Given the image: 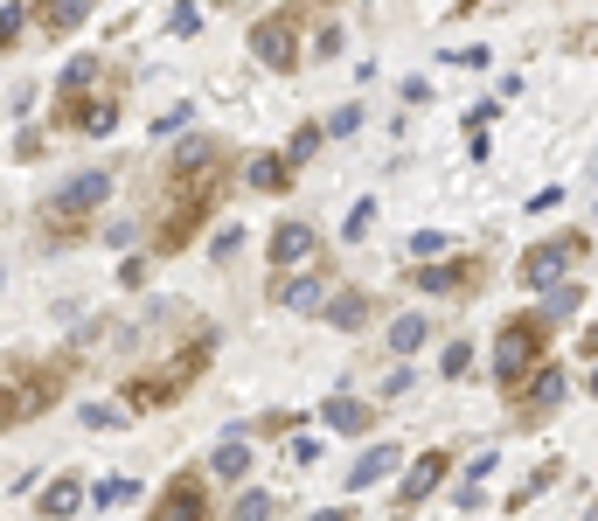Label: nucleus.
<instances>
[{
    "mask_svg": "<svg viewBox=\"0 0 598 521\" xmlns=\"http://www.w3.org/2000/svg\"><path fill=\"white\" fill-rule=\"evenodd\" d=\"M446 473H452V452H446V445H432V452H418V466L404 473V494H397V501H404V508H418V501H432Z\"/></svg>",
    "mask_w": 598,
    "mask_h": 521,
    "instance_id": "nucleus-8",
    "label": "nucleus"
},
{
    "mask_svg": "<svg viewBox=\"0 0 598 521\" xmlns=\"http://www.w3.org/2000/svg\"><path fill=\"white\" fill-rule=\"evenodd\" d=\"M320 313H327V327H341V334H355V327L369 320V299H362V292H334V299H327Z\"/></svg>",
    "mask_w": 598,
    "mask_h": 521,
    "instance_id": "nucleus-17",
    "label": "nucleus"
},
{
    "mask_svg": "<svg viewBox=\"0 0 598 521\" xmlns=\"http://www.w3.org/2000/svg\"><path fill=\"white\" fill-rule=\"evenodd\" d=\"M320 139H327V126H299L293 139H286V160H293V167H299V160H313V153H320Z\"/></svg>",
    "mask_w": 598,
    "mask_h": 521,
    "instance_id": "nucleus-23",
    "label": "nucleus"
},
{
    "mask_svg": "<svg viewBox=\"0 0 598 521\" xmlns=\"http://www.w3.org/2000/svg\"><path fill=\"white\" fill-rule=\"evenodd\" d=\"M28 14H35L28 0H14V7H0V49H14V42H21V28H28Z\"/></svg>",
    "mask_w": 598,
    "mask_h": 521,
    "instance_id": "nucleus-22",
    "label": "nucleus"
},
{
    "mask_svg": "<svg viewBox=\"0 0 598 521\" xmlns=\"http://www.w3.org/2000/svg\"><path fill=\"white\" fill-rule=\"evenodd\" d=\"M411 285H418V292H432V299H439V292H466V299H473V292L487 285V258H446V264H418V271H411Z\"/></svg>",
    "mask_w": 598,
    "mask_h": 521,
    "instance_id": "nucleus-5",
    "label": "nucleus"
},
{
    "mask_svg": "<svg viewBox=\"0 0 598 521\" xmlns=\"http://www.w3.org/2000/svg\"><path fill=\"white\" fill-rule=\"evenodd\" d=\"M313 251H320L313 223H279V230H272V264H279V271H293V264H313Z\"/></svg>",
    "mask_w": 598,
    "mask_h": 521,
    "instance_id": "nucleus-9",
    "label": "nucleus"
},
{
    "mask_svg": "<svg viewBox=\"0 0 598 521\" xmlns=\"http://www.w3.org/2000/svg\"><path fill=\"white\" fill-rule=\"evenodd\" d=\"M459 7H480V0H459Z\"/></svg>",
    "mask_w": 598,
    "mask_h": 521,
    "instance_id": "nucleus-31",
    "label": "nucleus"
},
{
    "mask_svg": "<svg viewBox=\"0 0 598 521\" xmlns=\"http://www.w3.org/2000/svg\"><path fill=\"white\" fill-rule=\"evenodd\" d=\"M592 396H598V369H592Z\"/></svg>",
    "mask_w": 598,
    "mask_h": 521,
    "instance_id": "nucleus-30",
    "label": "nucleus"
},
{
    "mask_svg": "<svg viewBox=\"0 0 598 521\" xmlns=\"http://www.w3.org/2000/svg\"><path fill=\"white\" fill-rule=\"evenodd\" d=\"M209 466H216V480H244V473H251V438H244V431H230V438L216 445V459H209Z\"/></svg>",
    "mask_w": 598,
    "mask_h": 521,
    "instance_id": "nucleus-15",
    "label": "nucleus"
},
{
    "mask_svg": "<svg viewBox=\"0 0 598 521\" xmlns=\"http://www.w3.org/2000/svg\"><path fill=\"white\" fill-rule=\"evenodd\" d=\"M251 56H258L265 70H293V63H299V21H293V14L258 21V28H251Z\"/></svg>",
    "mask_w": 598,
    "mask_h": 521,
    "instance_id": "nucleus-6",
    "label": "nucleus"
},
{
    "mask_svg": "<svg viewBox=\"0 0 598 521\" xmlns=\"http://www.w3.org/2000/svg\"><path fill=\"white\" fill-rule=\"evenodd\" d=\"M327 7H341V0H327Z\"/></svg>",
    "mask_w": 598,
    "mask_h": 521,
    "instance_id": "nucleus-32",
    "label": "nucleus"
},
{
    "mask_svg": "<svg viewBox=\"0 0 598 521\" xmlns=\"http://www.w3.org/2000/svg\"><path fill=\"white\" fill-rule=\"evenodd\" d=\"M272 515H279V494H258V487H251V494L230 501V521H272Z\"/></svg>",
    "mask_w": 598,
    "mask_h": 521,
    "instance_id": "nucleus-21",
    "label": "nucleus"
},
{
    "mask_svg": "<svg viewBox=\"0 0 598 521\" xmlns=\"http://www.w3.org/2000/svg\"><path fill=\"white\" fill-rule=\"evenodd\" d=\"M91 501H98V508H133V501H140V480L112 473V480H98V487H91Z\"/></svg>",
    "mask_w": 598,
    "mask_h": 521,
    "instance_id": "nucleus-19",
    "label": "nucleus"
},
{
    "mask_svg": "<svg viewBox=\"0 0 598 521\" xmlns=\"http://www.w3.org/2000/svg\"><path fill=\"white\" fill-rule=\"evenodd\" d=\"M112 195V174L105 167H84L77 181H63L49 202H42V244H70V237H84V223H91V209Z\"/></svg>",
    "mask_w": 598,
    "mask_h": 521,
    "instance_id": "nucleus-1",
    "label": "nucleus"
},
{
    "mask_svg": "<svg viewBox=\"0 0 598 521\" xmlns=\"http://www.w3.org/2000/svg\"><path fill=\"white\" fill-rule=\"evenodd\" d=\"M147 521H209V487H202V473H174L167 487H160V501H153Z\"/></svg>",
    "mask_w": 598,
    "mask_h": 521,
    "instance_id": "nucleus-4",
    "label": "nucleus"
},
{
    "mask_svg": "<svg viewBox=\"0 0 598 521\" xmlns=\"http://www.w3.org/2000/svg\"><path fill=\"white\" fill-rule=\"evenodd\" d=\"M425 341H432V327H425L418 313H404V320H390V348H397V355H418Z\"/></svg>",
    "mask_w": 598,
    "mask_h": 521,
    "instance_id": "nucleus-18",
    "label": "nucleus"
},
{
    "mask_svg": "<svg viewBox=\"0 0 598 521\" xmlns=\"http://www.w3.org/2000/svg\"><path fill=\"white\" fill-rule=\"evenodd\" d=\"M439 369H446V383H459V376L473 369V348H466V341H452V348H446V362H439Z\"/></svg>",
    "mask_w": 598,
    "mask_h": 521,
    "instance_id": "nucleus-25",
    "label": "nucleus"
},
{
    "mask_svg": "<svg viewBox=\"0 0 598 521\" xmlns=\"http://www.w3.org/2000/svg\"><path fill=\"white\" fill-rule=\"evenodd\" d=\"M35 14H42V28H49V35H70V28L84 21V0H42Z\"/></svg>",
    "mask_w": 598,
    "mask_h": 521,
    "instance_id": "nucleus-20",
    "label": "nucleus"
},
{
    "mask_svg": "<svg viewBox=\"0 0 598 521\" xmlns=\"http://www.w3.org/2000/svg\"><path fill=\"white\" fill-rule=\"evenodd\" d=\"M313 521H355V508H320Z\"/></svg>",
    "mask_w": 598,
    "mask_h": 521,
    "instance_id": "nucleus-29",
    "label": "nucleus"
},
{
    "mask_svg": "<svg viewBox=\"0 0 598 521\" xmlns=\"http://www.w3.org/2000/svg\"><path fill=\"white\" fill-rule=\"evenodd\" d=\"M244 181H251L258 195H286V188H293V160H286V153H251V160H244Z\"/></svg>",
    "mask_w": 598,
    "mask_h": 521,
    "instance_id": "nucleus-11",
    "label": "nucleus"
},
{
    "mask_svg": "<svg viewBox=\"0 0 598 521\" xmlns=\"http://www.w3.org/2000/svg\"><path fill=\"white\" fill-rule=\"evenodd\" d=\"M543 348H550V313H515V320H501V341H494V383L515 396V390H522V376L543 362Z\"/></svg>",
    "mask_w": 598,
    "mask_h": 521,
    "instance_id": "nucleus-2",
    "label": "nucleus"
},
{
    "mask_svg": "<svg viewBox=\"0 0 598 521\" xmlns=\"http://www.w3.org/2000/svg\"><path fill=\"white\" fill-rule=\"evenodd\" d=\"M320 417H327L334 431H348V438H362V431L376 424V410H369V403H355V396H327V410H320Z\"/></svg>",
    "mask_w": 598,
    "mask_h": 521,
    "instance_id": "nucleus-14",
    "label": "nucleus"
},
{
    "mask_svg": "<svg viewBox=\"0 0 598 521\" xmlns=\"http://www.w3.org/2000/svg\"><path fill=\"white\" fill-rule=\"evenodd\" d=\"M578 258H585V230H564V237H550V244H529V251H522V285H529V292H550V285L571 278Z\"/></svg>",
    "mask_w": 598,
    "mask_h": 521,
    "instance_id": "nucleus-3",
    "label": "nucleus"
},
{
    "mask_svg": "<svg viewBox=\"0 0 598 521\" xmlns=\"http://www.w3.org/2000/svg\"><path fill=\"white\" fill-rule=\"evenodd\" d=\"M578 355H592V362H598V320L585 327V341H578Z\"/></svg>",
    "mask_w": 598,
    "mask_h": 521,
    "instance_id": "nucleus-28",
    "label": "nucleus"
},
{
    "mask_svg": "<svg viewBox=\"0 0 598 521\" xmlns=\"http://www.w3.org/2000/svg\"><path fill=\"white\" fill-rule=\"evenodd\" d=\"M369 223H376V202H369V195H362V202H355V209H348V223H341V237H348V244H355V237H369Z\"/></svg>",
    "mask_w": 598,
    "mask_h": 521,
    "instance_id": "nucleus-24",
    "label": "nucleus"
},
{
    "mask_svg": "<svg viewBox=\"0 0 598 521\" xmlns=\"http://www.w3.org/2000/svg\"><path fill=\"white\" fill-rule=\"evenodd\" d=\"M564 390H571V376H564L557 362H543V369H529V376H522V390L508 396V403H515L522 417H543V410H557V403H564Z\"/></svg>",
    "mask_w": 598,
    "mask_h": 521,
    "instance_id": "nucleus-7",
    "label": "nucleus"
},
{
    "mask_svg": "<svg viewBox=\"0 0 598 521\" xmlns=\"http://www.w3.org/2000/svg\"><path fill=\"white\" fill-rule=\"evenodd\" d=\"M237 251H244V230H223V237H216V264H230Z\"/></svg>",
    "mask_w": 598,
    "mask_h": 521,
    "instance_id": "nucleus-26",
    "label": "nucleus"
},
{
    "mask_svg": "<svg viewBox=\"0 0 598 521\" xmlns=\"http://www.w3.org/2000/svg\"><path fill=\"white\" fill-rule=\"evenodd\" d=\"M272 299H279V306H293V313H320V306H327V278H320V271H306V278L286 271V278L272 285Z\"/></svg>",
    "mask_w": 598,
    "mask_h": 521,
    "instance_id": "nucleus-10",
    "label": "nucleus"
},
{
    "mask_svg": "<svg viewBox=\"0 0 598 521\" xmlns=\"http://www.w3.org/2000/svg\"><path fill=\"white\" fill-rule=\"evenodd\" d=\"M355 126H362V112H355V105H341V112L327 119V132H355Z\"/></svg>",
    "mask_w": 598,
    "mask_h": 521,
    "instance_id": "nucleus-27",
    "label": "nucleus"
},
{
    "mask_svg": "<svg viewBox=\"0 0 598 521\" xmlns=\"http://www.w3.org/2000/svg\"><path fill=\"white\" fill-rule=\"evenodd\" d=\"M91 77H98V56H77V63L63 70V84H56V105H63V112H56V126H63V119H70V112L84 105V91H91Z\"/></svg>",
    "mask_w": 598,
    "mask_h": 521,
    "instance_id": "nucleus-13",
    "label": "nucleus"
},
{
    "mask_svg": "<svg viewBox=\"0 0 598 521\" xmlns=\"http://www.w3.org/2000/svg\"><path fill=\"white\" fill-rule=\"evenodd\" d=\"M397 459H404L397 445H369V452H362V459L348 466V494H362V487H376V480H390V473H397Z\"/></svg>",
    "mask_w": 598,
    "mask_h": 521,
    "instance_id": "nucleus-12",
    "label": "nucleus"
},
{
    "mask_svg": "<svg viewBox=\"0 0 598 521\" xmlns=\"http://www.w3.org/2000/svg\"><path fill=\"white\" fill-rule=\"evenodd\" d=\"M77 501H84V480H49V494H42V521H70L77 515Z\"/></svg>",
    "mask_w": 598,
    "mask_h": 521,
    "instance_id": "nucleus-16",
    "label": "nucleus"
}]
</instances>
